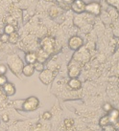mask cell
I'll use <instances>...</instances> for the list:
<instances>
[{
    "instance_id": "1",
    "label": "cell",
    "mask_w": 119,
    "mask_h": 131,
    "mask_svg": "<svg viewBox=\"0 0 119 131\" xmlns=\"http://www.w3.org/2000/svg\"><path fill=\"white\" fill-rule=\"evenodd\" d=\"M40 105V101L36 97H30L27 100H25L22 103L21 109L26 111V112H31L36 110Z\"/></svg>"
},
{
    "instance_id": "2",
    "label": "cell",
    "mask_w": 119,
    "mask_h": 131,
    "mask_svg": "<svg viewBox=\"0 0 119 131\" xmlns=\"http://www.w3.org/2000/svg\"><path fill=\"white\" fill-rule=\"evenodd\" d=\"M90 58L89 53L87 52V48H79L77 52L75 53V55L73 57L74 60L78 61L79 63H84V62H87Z\"/></svg>"
},
{
    "instance_id": "3",
    "label": "cell",
    "mask_w": 119,
    "mask_h": 131,
    "mask_svg": "<svg viewBox=\"0 0 119 131\" xmlns=\"http://www.w3.org/2000/svg\"><path fill=\"white\" fill-rule=\"evenodd\" d=\"M80 72H81L80 63L73 59L68 65V76L71 79H74V78H77V77L79 76Z\"/></svg>"
},
{
    "instance_id": "4",
    "label": "cell",
    "mask_w": 119,
    "mask_h": 131,
    "mask_svg": "<svg viewBox=\"0 0 119 131\" xmlns=\"http://www.w3.org/2000/svg\"><path fill=\"white\" fill-rule=\"evenodd\" d=\"M54 71H52L50 69H46L41 71V73L40 75V80H41V82L44 84H50L53 80H54Z\"/></svg>"
},
{
    "instance_id": "5",
    "label": "cell",
    "mask_w": 119,
    "mask_h": 131,
    "mask_svg": "<svg viewBox=\"0 0 119 131\" xmlns=\"http://www.w3.org/2000/svg\"><path fill=\"white\" fill-rule=\"evenodd\" d=\"M84 44V40L81 37H78V36H74L72 37L68 41V45L69 48L71 50H74V51H77L79 48H81Z\"/></svg>"
},
{
    "instance_id": "6",
    "label": "cell",
    "mask_w": 119,
    "mask_h": 131,
    "mask_svg": "<svg viewBox=\"0 0 119 131\" xmlns=\"http://www.w3.org/2000/svg\"><path fill=\"white\" fill-rule=\"evenodd\" d=\"M41 46H42V50L49 55L54 50V39L51 37H45L41 42Z\"/></svg>"
},
{
    "instance_id": "7",
    "label": "cell",
    "mask_w": 119,
    "mask_h": 131,
    "mask_svg": "<svg viewBox=\"0 0 119 131\" xmlns=\"http://www.w3.org/2000/svg\"><path fill=\"white\" fill-rule=\"evenodd\" d=\"M10 66H11V69L13 72L16 73H20L22 71V68H23V62L20 60V58L18 57H15V58H13V61H10Z\"/></svg>"
},
{
    "instance_id": "8",
    "label": "cell",
    "mask_w": 119,
    "mask_h": 131,
    "mask_svg": "<svg viewBox=\"0 0 119 131\" xmlns=\"http://www.w3.org/2000/svg\"><path fill=\"white\" fill-rule=\"evenodd\" d=\"M85 11L89 13L91 15H98L101 12V7H100V4L97 3V2H91V3L86 5V8H85Z\"/></svg>"
},
{
    "instance_id": "9",
    "label": "cell",
    "mask_w": 119,
    "mask_h": 131,
    "mask_svg": "<svg viewBox=\"0 0 119 131\" xmlns=\"http://www.w3.org/2000/svg\"><path fill=\"white\" fill-rule=\"evenodd\" d=\"M86 5H87V4L85 3L83 0H74L72 2V4H71V8H72V10L75 12V13L81 14V13H84V12H85Z\"/></svg>"
},
{
    "instance_id": "10",
    "label": "cell",
    "mask_w": 119,
    "mask_h": 131,
    "mask_svg": "<svg viewBox=\"0 0 119 131\" xmlns=\"http://www.w3.org/2000/svg\"><path fill=\"white\" fill-rule=\"evenodd\" d=\"M4 92L7 94V96H14L15 93V85L11 82H6L3 85Z\"/></svg>"
},
{
    "instance_id": "11",
    "label": "cell",
    "mask_w": 119,
    "mask_h": 131,
    "mask_svg": "<svg viewBox=\"0 0 119 131\" xmlns=\"http://www.w3.org/2000/svg\"><path fill=\"white\" fill-rule=\"evenodd\" d=\"M68 87L71 90H79L80 88L82 87V83L77 78H74L68 81Z\"/></svg>"
},
{
    "instance_id": "12",
    "label": "cell",
    "mask_w": 119,
    "mask_h": 131,
    "mask_svg": "<svg viewBox=\"0 0 119 131\" xmlns=\"http://www.w3.org/2000/svg\"><path fill=\"white\" fill-rule=\"evenodd\" d=\"M108 113H109V114L108 115V121H109V124H116V123L118 122V121H117V119H118V110L112 108V111Z\"/></svg>"
},
{
    "instance_id": "13",
    "label": "cell",
    "mask_w": 119,
    "mask_h": 131,
    "mask_svg": "<svg viewBox=\"0 0 119 131\" xmlns=\"http://www.w3.org/2000/svg\"><path fill=\"white\" fill-rule=\"evenodd\" d=\"M34 72H35V68L33 64H26L22 68V73L26 77H31L34 74Z\"/></svg>"
},
{
    "instance_id": "14",
    "label": "cell",
    "mask_w": 119,
    "mask_h": 131,
    "mask_svg": "<svg viewBox=\"0 0 119 131\" xmlns=\"http://www.w3.org/2000/svg\"><path fill=\"white\" fill-rule=\"evenodd\" d=\"M48 54L46 52H44L43 50H40L36 54V61L40 62V63H43L47 58H48Z\"/></svg>"
},
{
    "instance_id": "15",
    "label": "cell",
    "mask_w": 119,
    "mask_h": 131,
    "mask_svg": "<svg viewBox=\"0 0 119 131\" xmlns=\"http://www.w3.org/2000/svg\"><path fill=\"white\" fill-rule=\"evenodd\" d=\"M25 59L26 61H27V64H34V63L36 62V53H33V52L27 53Z\"/></svg>"
},
{
    "instance_id": "16",
    "label": "cell",
    "mask_w": 119,
    "mask_h": 131,
    "mask_svg": "<svg viewBox=\"0 0 119 131\" xmlns=\"http://www.w3.org/2000/svg\"><path fill=\"white\" fill-rule=\"evenodd\" d=\"M17 40H18V35L17 33H15V32H14L13 34H11L10 36H9V42L12 44H15L17 42Z\"/></svg>"
},
{
    "instance_id": "17",
    "label": "cell",
    "mask_w": 119,
    "mask_h": 131,
    "mask_svg": "<svg viewBox=\"0 0 119 131\" xmlns=\"http://www.w3.org/2000/svg\"><path fill=\"white\" fill-rule=\"evenodd\" d=\"M4 32H5L4 34H6V35H8V36H10L11 34H13L14 32H15V26L7 24V25L5 26V28H4Z\"/></svg>"
},
{
    "instance_id": "18",
    "label": "cell",
    "mask_w": 119,
    "mask_h": 131,
    "mask_svg": "<svg viewBox=\"0 0 119 131\" xmlns=\"http://www.w3.org/2000/svg\"><path fill=\"white\" fill-rule=\"evenodd\" d=\"M99 124L101 125L102 127H104V126H106L107 124H109V121H108V116L102 117L101 120H100V122H99Z\"/></svg>"
},
{
    "instance_id": "19",
    "label": "cell",
    "mask_w": 119,
    "mask_h": 131,
    "mask_svg": "<svg viewBox=\"0 0 119 131\" xmlns=\"http://www.w3.org/2000/svg\"><path fill=\"white\" fill-rule=\"evenodd\" d=\"M33 65H34V68H35V70H36V71H40V72H41V71H43V70H44L43 64H42V63H40V62L36 61V63H34Z\"/></svg>"
},
{
    "instance_id": "20",
    "label": "cell",
    "mask_w": 119,
    "mask_h": 131,
    "mask_svg": "<svg viewBox=\"0 0 119 131\" xmlns=\"http://www.w3.org/2000/svg\"><path fill=\"white\" fill-rule=\"evenodd\" d=\"M73 124H74V121L71 119H67L65 121V125L67 129H71L73 127Z\"/></svg>"
},
{
    "instance_id": "21",
    "label": "cell",
    "mask_w": 119,
    "mask_h": 131,
    "mask_svg": "<svg viewBox=\"0 0 119 131\" xmlns=\"http://www.w3.org/2000/svg\"><path fill=\"white\" fill-rule=\"evenodd\" d=\"M8 40H9V36L8 35L3 34V35L0 36V41H1V43H5V42H7Z\"/></svg>"
},
{
    "instance_id": "22",
    "label": "cell",
    "mask_w": 119,
    "mask_h": 131,
    "mask_svg": "<svg viewBox=\"0 0 119 131\" xmlns=\"http://www.w3.org/2000/svg\"><path fill=\"white\" fill-rule=\"evenodd\" d=\"M6 82H8V80H7V78H6V76L0 75V86H3Z\"/></svg>"
},
{
    "instance_id": "23",
    "label": "cell",
    "mask_w": 119,
    "mask_h": 131,
    "mask_svg": "<svg viewBox=\"0 0 119 131\" xmlns=\"http://www.w3.org/2000/svg\"><path fill=\"white\" fill-rule=\"evenodd\" d=\"M103 109L106 111V112H111L112 110V106L109 104V103H105L103 105Z\"/></svg>"
},
{
    "instance_id": "24",
    "label": "cell",
    "mask_w": 119,
    "mask_h": 131,
    "mask_svg": "<svg viewBox=\"0 0 119 131\" xmlns=\"http://www.w3.org/2000/svg\"><path fill=\"white\" fill-rule=\"evenodd\" d=\"M104 130L105 131H114V128H113V124H107L106 126H104Z\"/></svg>"
},
{
    "instance_id": "25",
    "label": "cell",
    "mask_w": 119,
    "mask_h": 131,
    "mask_svg": "<svg viewBox=\"0 0 119 131\" xmlns=\"http://www.w3.org/2000/svg\"><path fill=\"white\" fill-rule=\"evenodd\" d=\"M42 118H43L44 120H50L51 118H52V114L50 112H45L42 115Z\"/></svg>"
},
{
    "instance_id": "26",
    "label": "cell",
    "mask_w": 119,
    "mask_h": 131,
    "mask_svg": "<svg viewBox=\"0 0 119 131\" xmlns=\"http://www.w3.org/2000/svg\"><path fill=\"white\" fill-rule=\"evenodd\" d=\"M7 71V67L4 65H0V75H4Z\"/></svg>"
},
{
    "instance_id": "27",
    "label": "cell",
    "mask_w": 119,
    "mask_h": 131,
    "mask_svg": "<svg viewBox=\"0 0 119 131\" xmlns=\"http://www.w3.org/2000/svg\"><path fill=\"white\" fill-rule=\"evenodd\" d=\"M2 119H3L4 122H8V121H9V117H8V115L4 114L3 116H2Z\"/></svg>"
},
{
    "instance_id": "28",
    "label": "cell",
    "mask_w": 119,
    "mask_h": 131,
    "mask_svg": "<svg viewBox=\"0 0 119 131\" xmlns=\"http://www.w3.org/2000/svg\"><path fill=\"white\" fill-rule=\"evenodd\" d=\"M62 1H65V3H71L73 0H62Z\"/></svg>"
},
{
    "instance_id": "29",
    "label": "cell",
    "mask_w": 119,
    "mask_h": 131,
    "mask_svg": "<svg viewBox=\"0 0 119 131\" xmlns=\"http://www.w3.org/2000/svg\"><path fill=\"white\" fill-rule=\"evenodd\" d=\"M0 45H1V41H0Z\"/></svg>"
}]
</instances>
